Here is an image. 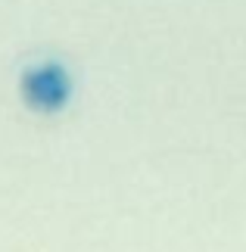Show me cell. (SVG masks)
I'll list each match as a JSON object with an SVG mask.
<instances>
[{
  "instance_id": "cell-1",
  "label": "cell",
  "mask_w": 246,
  "mask_h": 252,
  "mask_svg": "<svg viewBox=\"0 0 246 252\" xmlns=\"http://www.w3.org/2000/svg\"><path fill=\"white\" fill-rule=\"evenodd\" d=\"M19 94H22V103L28 109H35L41 115H56L72 103L75 84H72L69 69L60 60L44 56V60L22 69V75H19Z\"/></svg>"
}]
</instances>
